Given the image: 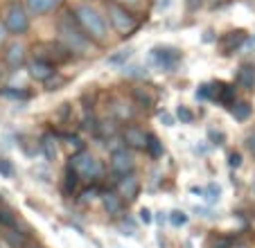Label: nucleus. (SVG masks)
I'll return each instance as SVG.
<instances>
[{
	"mask_svg": "<svg viewBox=\"0 0 255 248\" xmlns=\"http://www.w3.org/2000/svg\"><path fill=\"white\" fill-rule=\"evenodd\" d=\"M75 18H77L79 27L84 29V34H86L91 41H95V43H104L106 41V36H109V25H106L104 16L100 14L97 7H93L91 2H79V5L75 7Z\"/></svg>",
	"mask_w": 255,
	"mask_h": 248,
	"instance_id": "obj_1",
	"label": "nucleus"
},
{
	"mask_svg": "<svg viewBox=\"0 0 255 248\" xmlns=\"http://www.w3.org/2000/svg\"><path fill=\"white\" fill-rule=\"evenodd\" d=\"M59 34H61V41L70 52L77 54H86L88 48H91V38L84 34V29L79 27L75 14H66L59 20Z\"/></svg>",
	"mask_w": 255,
	"mask_h": 248,
	"instance_id": "obj_2",
	"label": "nucleus"
},
{
	"mask_svg": "<svg viewBox=\"0 0 255 248\" xmlns=\"http://www.w3.org/2000/svg\"><path fill=\"white\" fill-rule=\"evenodd\" d=\"M70 169L84 181H95V178L102 176V162L91 151H84V149H79L70 158Z\"/></svg>",
	"mask_w": 255,
	"mask_h": 248,
	"instance_id": "obj_3",
	"label": "nucleus"
},
{
	"mask_svg": "<svg viewBox=\"0 0 255 248\" xmlns=\"http://www.w3.org/2000/svg\"><path fill=\"white\" fill-rule=\"evenodd\" d=\"M2 25L7 27V32L9 34H16V36L25 34L29 29V11H27V7L18 5V2L7 5L5 14H2Z\"/></svg>",
	"mask_w": 255,
	"mask_h": 248,
	"instance_id": "obj_4",
	"label": "nucleus"
},
{
	"mask_svg": "<svg viewBox=\"0 0 255 248\" xmlns=\"http://www.w3.org/2000/svg\"><path fill=\"white\" fill-rule=\"evenodd\" d=\"M106 11H109V20H111V25L122 34V36H125V34H131L135 29V25H138L135 16L131 14L127 7L118 5V2H106Z\"/></svg>",
	"mask_w": 255,
	"mask_h": 248,
	"instance_id": "obj_5",
	"label": "nucleus"
},
{
	"mask_svg": "<svg viewBox=\"0 0 255 248\" xmlns=\"http://www.w3.org/2000/svg\"><path fill=\"white\" fill-rule=\"evenodd\" d=\"M149 57L156 68L167 72H172L178 66V61H181V52L176 48H172V45H156V48H151Z\"/></svg>",
	"mask_w": 255,
	"mask_h": 248,
	"instance_id": "obj_6",
	"label": "nucleus"
},
{
	"mask_svg": "<svg viewBox=\"0 0 255 248\" xmlns=\"http://www.w3.org/2000/svg\"><path fill=\"white\" fill-rule=\"evenodd\" d=\"M133 156H131L129 151H127V147H120V149H113L111 151V172L116 174V176H129V174H133Z\"/></svg>",
	"mask_w": 255,
	"mask_h": 248,
	"instance_id": "obj_7",
	"label": "nucleus"
},
{
	"mask_svg": "<svg viewBox=\"0 0 255 248\" xmlns=\"http://www.w3.org/2000/svg\"><path fill=\"white\" fill-rule=\"evenodd\" d=\"M210 100L219 102V104H224V106H233L235 104V86L224 84V81L210 84Z\"/></svg>",
	"mask_w": 255,
	"mask_h": 248,
	"instance_id": "obj_8",
	"label": "nucleus"
},
{
	"mask_svg": "<svg viewBox=\"0 0 255 248\" xmlns=\"http://www.w3.org/2000/svg\"><path fill=\"white\" fill-rule=\"evenodd\" d=\"M27 72H29V77L36 79V81H48V79H52L57 70H54V66L50 61H43V59H32L29 66H27Z\"/></svg>",
	"mask_w": 255,
	"mask_h": 248,
	"instance_id": "obj_9",
	"label": "nucleus"
},
{
	"mask_svg": "<svg viewBox=\"0 0 255 248\" xmlns=\"http://www.w3.org/2000/svg\"><path fill=\"white\" fill-rule=\"evenodd\" d=\"M138 192H140V183L133 174L118 178V194H120L125 201H135L138 199Z\"/></svg>",
	"mask_w": 255,
	"mask_h": 248,
	"instance_id": "obj_10",
	"label": "nucleus"
},
{
	"mask_svg": "<svg viewBox=\"0 0 255 248\" xmlns=\"http://www.w3.org/2000/svg\"><path fill=\"white\" fill-rule=\"evenodd\" d=\"M147 138H149V133H144L138 126H127V129L122 131V140H125L127 147H131V149H147Z\"/></svg>",
	"mask_w": 255,
	"mask_h": 248,
	"instance_id": "obj_11",
	"label": "nucleus"
},
{
	"mask_svg": "<svg viewBox=\"0 0 255 248\" xmlns=\"http://www.w3.org/2000/svg\"><path fill=\"white\" fill-rule=\"evenodd\" d=\"M100 201H102V208L106 210V215L111 217H118L122 212V208H125V199L118 192H102Z\"/></svg>",
	"mask_w": 255,
	"mask_h": 248,
	"instance_id": "obj_12",
	"label": "nucleus"
},
{
	"mask_svg": "<svg viewBox=\"0 0 255 248\" xmlns=\"http://www.w3.org/2000/svg\"><path fill=\"white\" fill-rule=\"evenodd\" d=\"M61 5V0H25V7L32 16H43L54 11L57 7Z\"/></svg>",
	"mask_w": 255,
	"mask_h": 248,
	"instance_id": "obj_13",
	"label": "nucleus"
},
{
	"mask_svg": "<svg viewBox=\"0 0 255 248\" xmlns=\"http://www.w3.org/2000/svg\"><path fill=\"white\" fill-rule=\"evenodd\" d=\"M5 61L9 68H20L25 63V45L20 43V41H14V43L7 45Z\"/></svg>",
	"mask_w": 255,
	"mask_h": 248,
	"instance_id": "obj_14",
	"label": "nucleus"
},
{
	"mask_svg": "<svg viewBox=\"0 0 255 248\" xmlns=\"http://www.w3.org/2000/svg\"><path fill=\"white\" fill-rule=\"evenodd\" d=\"M235 84L240 88H246V91H253L255 86V68L253 66H242L235 75Z\"/></svg>",
	"mask_w": 255,
	"mask_h": 248,
	"instance_id": "obj_15",
	"label": "nucleus"
},
{
	"mask_svg": "<svg viewBox=\"0 0 255 248\" xmlns=\"http://www.w3.org/2000/svg\"><path fill=\"white\" fill-rule=\"evenodd\" d=\"M41 151H43V156L48 158V160H57L59 156V144H57V138H54L52 133H43L41 135Z\"/></svg>",
	"mask_w": 255,
	"mask_h": 248,
	"instance_id": "obj_16",
	"label": "nucleus"
},
{
	"mask_svg": "<svg viewBox=\"0 0 255 248\" xmlns=\"http://www.w3.org/2000/svg\"><path fill=\"white\" fill-rule=\"evenodd\" d=\"M242 41H244V32H228L226 36L222 38V45H224V50H226V54L233 52L235 48H240Z\"/></svg>",
	"mask_w": 255,
	"mask_h": 248,
	"instance_id": "obj_17",
	"label": "nucleus"
},
{
	"mask_svg": "<svg viewBox=\"0 0 255 248\" xmlns=\"http://www.w3.org/2000/svg\"><path fill=\"white\" fill-rule=\"evenodd\" d=\"M251 104L249 102H235V104L231 106V113H233V118L237 120V122H244V120H249L251 118Z\"/></svg>",
	"mask_w": 255,
	"mask_h": 248,
	"instance_id": "obj_18",
	"label": "nucleus"
},
{
	"mask_svg": "<svg viewBox=\"0 0 255 248\" xmlns=\"http://www.w3.org/2000/svg\"><path fill=\"white\" fill-rule=\"evenodd\" d=\"M5 242L9 244L11 248H23V246H25V235H23V233H18L16 228H7V233H5Z\"/></svg>",
	"mask_w": 255,
	"mask_h": 248,
	"instance_id": "obj_19",
	"label": "nucleus"
},
{
	"mask_svg": "<svg viewBox=\"0 0 255 248\" xmlns=\"http://www.w3.org/2000/svg\"><path fill=\"white\" fill-rule=\"evenodd\" d=\"M147 153H149L151 158H160L165 153L163 142H160V140L156 138L154 133H149V138H147Z\"/></svg>",
	"mask_w": 255,
	"mask_h": 248,
	"instance_id": "obj_20",
	"label": "nucleus"
},
{
	"mask_svg": "<svg viewBox=\"0 0 255 248\" xmlns=\"http://www.w3.org/2000/svg\"><path fill=\"white\" fill-rule=\"evenodd\" d=\"M133 95H135V100L140 102V104H144V106H154V102H156V97H154V93L149 91V88H135L133 91Z\"/></svg>",
	"mask_w": 255,
	"mask_h": 248,
	"instance_id": "obj_21",
	"label": "nucleus"
},
{
	"mask_svg": "<svg viewBox=\"0 0 255 248\" xmlns=\"http://www.w3.org/2000/svg\"><path fill=\"white\" fill-rule=\"evenodd\" d=\"M203 196H206L208 203H217V201L222 199V187L217 185V183H210V185L203 190Z\"/></svg>",
	"mask_w": 255,
	"mask_h": 248,
	"instance_id": "obj_22",
	"label": "nucleus"
},
{
	"mask_svg": "<svg viewBox=\"0 0 255 248\" xmlns=\"http://www.w3.org/2000/svg\"><path fill=\"white\" fill-rule=\"evenodd\" d=\"M169 224H172L174 228H183V226L188 224V215H185L183 210H172L169 212Z\"/></svg>",
	"mask_w": 255,
	"mask_h": 248,
	"instance_id": "obj_23",
	"label": "nucleus"
},
{
	"mask_svg": "<svg viewBox=\"0 0 255 248\" xmlns=\"http://www.w3.org/2000/svg\"><path fill=\"white\" fill-rule=\"evenodd\" d=\"M176 118L181 120V124H192L194 122V113L188 109V106H183V104L176 109Z\"/></svg>",
	"mask_w": 255,
	"mask_h": 248,
	"instance_id": "obj_24",
	"label": "nucleus"
},
{
	"mask_svg": "<svg viewBox=\"0 0 255 248\" xmlns=\"http://www.w3.org/2000/svg\"><path fill=\"white\" fill-rule=\"evenodd\" d=\"M131 54H133V50H131V48H125V50H120L118 54L109 57V63H111V66H120V63H125L127 59L131 57Z\"/></svg>",
	"mask_w": 255,
	"mask_h": 248,
	"instance_id": "obj_25",
	"label": "nucleus"
},
{
	"mask_svg": "<svg viewBox=\"0 0 255 248\" xmlns=\"http://www.w3.org/2000/svg\"><path fill=\"white\" fill-rule=\"evenodd\" d=\"M0 226H5V228H16V217L11 215V210L0 208Z\"/></svg>",
	"mask_w": 255,
	"mask_h": 248,
	"instance_id": "obj_26",
	"label": "nucleus"
},
{
	"mask_svg": "<svg viewBox=\"0 0 255 248\" xmlns=\"http://www.w3.org/2000/svg\"><path fill=\"white\" fill-rule=\"evenodd\" d=\"M0 176H5V178L14 176V165L7 158H0Z\"/></svg>",
	"mask_w": 255,
	"mask_h": 248,
	"instance_id": "obj_27",
	"label": "nucleus"
},
{
	"mask_svg": "<svg viewBox=\"0 0 255 248\" xmlns=\"http://www.w3.org/2000/svg\"><path fill=\"white\" fill-rule=\"evenodd\" d=\"M2 95L11 97V100H27L29 93L27 91H16V88H5V91H2Z\"/></svg>",
	"mask_w": 255,
	"mask_h": 248,
	"instance_id": "obj_28",
	"label": "nucleus"
},
{
	"mask_svg": "<svg viewBox=\"0 0 255 248\" xmlns=\"http://www.w3.org/2000/svg\"><path fill=\"white\" fill-rule=\"evenodd\" d=\"M77 178H79L77 174H75L70 167H68V174H66V190H68V192H72L75 187H77Z\"/></svg>",
	"mask_w": 255,
	"mask_h": 248,
	"instance_id": "obj_29",
	"label": "nucleus"
},
{
	"mask_svg": "<svg viewBox=\"0 0 255 248\" xmlns=\"http://www.w3.org/2000/svg\"><path fill=\"white\" fill-rule=\"evenodd\" d=\"M138 219H140V224L149 226L151 221H154V217H151V210H149V208H140V212H138Z\"/></svg>",
	"mask_w": 255,
	"mask_h": 248,
	"instance_id": "obj_30",
	"label": "nucleus"
},
{
	"mask_svg": "<svg viewBox=\"0 0 255 248\" xmlns=\"http://www.w3.org/2000/svg\"><path fill=\"white\" fill-rule=\"evenodd\" d=\"M194 97H197V100H210V84L199 86V91L194 93Z\"/></svg>",
	"mask_w": 255,
	"mask_h": 248,
	"instance_id": "obj_31",
	"label": "nucleus"
},
{
	"mask_svg": "<svg viewBox=\"0 0 255 248\" xmlns=\"http://www.w3.org/2000/svg\"><path fill=\"white\" fill-rule=\"evenodd\" d=\"M208 138L212 140V144H222L224 142V133H222V131H217V129L208 131Z\"/></svg>",
	"mask_w": 255,
	"mask_h": 248,
	"instance_id": "obj_32",
	"label": "nucleus"
},
{
	"mask_svg": "<svg viewBox=\"0 0 255 248\" xmlns=\"http://www.w3.org/2000/svg\"><path fill=\"white\" fill-rule=\"evenodd\" d=\"M95 196H100V192H97V187H86V190L82 192V201H93Z\"/></svg>",
	"mask_w": 255,
	"mask_h": 248,
	"instance_id": "obj_33",
	"label": "nucleus"
},
{
	"mask_svg": "<svg viewBox=\"0 0 255 248\" xmlns=\"http://www.w3.org/2000/svg\"><path fill=\"white\" fill-rule=\"evenodd\" d=\"M228 165H231L233 169H237V167H240V165H242V156H240V153H237V151H233L231 156H228Z\"/></svg>",
	"mask_w": 255,
	"mask_h": 248,
	"instance_id": "obj_34",
	"label": "nucleus"
},
{
	"mask_svg": "<svg viewBox=\"0 0 255 248\" xmlns=\"http://www.w3.org/2000/svg\"><path fill=\"white\" fill-rule=\"evenodd\" d=\"M210 248H233V244L228 242V239H224V237H219V239H215V242L210 244Z\"/></svg>",
	"mask_w": 255,
	"mask_h": 248,
	"instance_id": "obj_35",
	"label": "nucleus"
},
{
	"mask_svg": "<svg viewBox=\"0 0 255 248\" xmlns=\"http://www.w3.org/2000/svg\"><path fill=\"white\" fill-rule=\"evenodd\" d=\"M246 149L251 151V156H255V133H251L249 138H246Z\"/></svg>",
	"mask_w": 255,
	"mask_h": 248,
	"instance_id": "obj_36",
	"label": "nucleus"
},
{
	"mask_svg": "<svg viewBox=\"0 0 255 248\" xmlns=\"http://www.w3.org/2000/svg\"><path fill=\"white\" fill-rule=\"evenodd\" d=\"M160 122H165V126H172L174 120H172V115L169 113H160Z\"/></svg>",
	"mask_w": 255,
	"mask_h": 248,
	"instance_id": "obj_37",
	"label": "nucleus"
},
{
	"mask_svg": "<svg viewBox=\"0 0 255 248\" xmlns=\"http://www.w3.org/2000/svg\"><path fill=\"white\" fill-rule=\"evenodd\" d=\"M140 70H142L140 66H133V68H129V75H131V77H140V75H142Z\"/></svg>",
	"mask_w": 255,
	"mask_h": 248,
	"instance_id": "obj_38",
	"label": "nucleus"
},
{
	"mask_svg": "<svg viewBox=\"0 0 255 248\" xmlns=\"http://www.w3.org/2000/svg\"><path fill=\"white\" fill-rule=\"evenodd\" d=\"M5 32H7V27H5V25H0V43L5 41Z\"/></svg>",
	"mask_w": 255,
	"mask_h": 248,
	"instance_id": "obj_39",
	"label": "nucleus"
},
{
	"mask_svg": "<svg viewBox=\"0 0 255 248\" xmlns=\"http://www.w3.org/2000/svg\"><path fill=\"white\" fill-rule=\"evenodd\" d=\"M122 2H131V5H133V2H138V0H122Z\"/></svg>",
	"mask_w": 255,
	"mask_h": 248,
	"instance_id": "obj_40",
	"label": "nucleus"
},
{
	"mask_svg": "<svg viewBox=\"0 0 255 248\" xmlns=\"http://www.w3.org/2000/svg\"><path fill=\"white\" fill-rule=\"evenodd\" d=\"M194 5H197V0H190V7H194Z\"/></svg>",
	"mask_w": 255,
	"mask_h": 248,
	"instance_id": "obj_41",
	"label": "nucleus"
},
{
	"mask_svg": "<svg viewBox=\"0 0 255 248\" xmlns=\"http://www.w3.org/2000/svg\"><path fill=\"white\" fill-rule=\"evenodd\" d=\"M233 248H246V246H242V244H237V246H233Z\"/></svg>",
	"mask_w": 255,
	"mask_h": 248,
	"instance_id": "obj_42",
	"label": "nucleus"
},
{
	"mask_svg": "<svg viewBox=\"0 0 255 248\" xmlns=\"http://www.w3.org/2000/svg\"><path fill=\"white\" fill-rule=\"evenodd\" d=\"M253 194H255V176H253Z\"/></svg>",
	"mask_w": 255,
	"mask_h": 248,
	"instance_id": "obj_43",
	"label": "nucleus"
},
{
	"mask_svg": "<svg viewBox=\"0 0 255 248\" xmlns=\"http://www.w3.org/2000/svg\"><path fill=\"white\" fill-rule=\"evenodd\" d=\"M210 2H222V0H210Z\"/></svg>",
	"mask_w": 255,
	"mask_h": 248,
	"instance_id": "obj_44",
	"label": "nucleus"
},
{
	"mask_svg": "<svg viewBox=\"0 0 255 248\" xmlns=\"http://www.w3.org/2000/svg\"><path fill=\"white\" fill-rule=\"evenodd\" d=\"M0 75H2V68H0Z\"/></svg>",
	"mask_w": 255,
	"mask_h": 248,
	"instance_id": "obj_45",
	"label": "nucleus"
},
{
	"mask_svg": "<svg viewBox=\"0 0 255 248\" xmlns=\"http://www.w3.org/2000/svg\"><path fill=\"white\" fill-rule=\"evenodd\" d=\"M34 248H36V246H34Z\"/></svg>",
	"mask_w": 255,
	"mask_h": 248,
	"instance_id": "obj_46",
	"label": "nucleus"
}]
</instances>
